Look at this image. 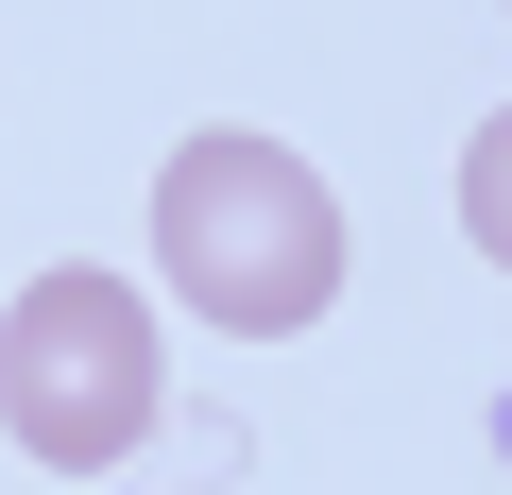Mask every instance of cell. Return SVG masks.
Here are the masks:
<instances>
[{"label": "cell", "instance_id": "cell-3", "mask_svg": "<svg viewBox=\"0 0 512 495\" xmlns=\"http://www.w3.org/2000/svg\"><path fill=\"white\" fill-rule=\"evenodd\" d=\"M461 239H478L495 274H512V103H495V120L461 137Z\"/></svg>", "mask_w": 512, "mask_h": 495}, {"label": "cell", "instance_id": "cell-2", "mask_svg": "<svg viewBox=\"0 0 512 495\" xmlns=\"http://www.w3.org/2000/svg\"><path fill=\"white\" fill-rule=\"evenodd\" d=\"M154 410H171V342H154V291H137V274L52 257L18 308H0V427H18L52 478L137 461Z\"/></svg>", "mask_w": 512, "mask_h": 495}, {"label": "cell", "instance_id": "cell-1", "mask_svg": "<svg viewBox=\"0 0 512 495\" xmlns=\"http://www.w3.org/2000/svg\"><path fill=\"white\" fill-rule=\"evenodd\" d=\"M154 291L188 325H222V342L325 325L342 308V188L291 137H239V120L171 137V171H154Z\"/></svg>", "mask_w": 512, "mask_h": 495}]
</instances>
